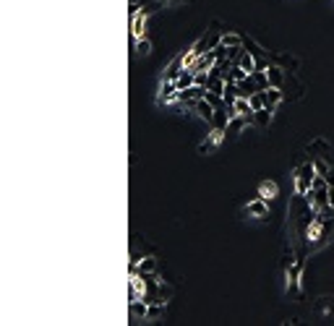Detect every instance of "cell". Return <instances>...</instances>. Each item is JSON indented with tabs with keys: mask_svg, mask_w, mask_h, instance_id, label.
Returning <instances> with one entry per match:
<instances>
[{
	"mask_svg": "<svg viewBox=\"0 0 334 326\" xmlns=\"http://www.w3.org/2000/svg\"><path fill=\"white\" fill-rule=\"evenodd\" d=\"M319 175L314 159H303L295 167V196H308L311 185H314V178Z\"/></svg>",
	"mask_w": 334,
	"mask_h": 326,
	"instance_id": "cell-1",
	"label": "cell"
},
{
	"mask_svg": "<svg viewBox=\"0 0 334 326\" xmlns=\"http://www.w3.org/2000/svg\"><path fill=\"white\" fill-rule=\"evenodd\" d=\"M243 214H248L251 220H266V216H269V201L264 199V196H253V199L248 201V206L243 209Z\"/></svg>",
	"mask_w": 334,
	"mask_h": 326,
	"instance_id": "cell-2",
	"label": "cell"
},
{
	"mask_svg": "<svg viewBox=\"0 0 334 326\" xmlns=\"http://www.w3.org/2000/svg\"><path fill=\"white\" fill-rule=\"evenodd\" d=\"M227 136H225V130H222V128H212V133L207 136V141H201V144H198V154H212V151L222 144V141H225Z\"/></svg>",
	"mask_w": 334,
	"mask_h": 326,
	"instance_id": "cell-3",
	"label": "cell"
},
{
	"mask_svg": "<svg viewBox=\"0 0 334 326\" xmlns=\"http://www.w3.org/2000/svg\"><path fill=\"white\" fill-rule=\"evenodd\" d=\"M191 110L198 115V118H201V120H207L209 125H212V120H214V113H217V107L207 99V97H201V99H193V107H191Z\"/></svg>",
	"mask_w": 334,
	"mask_h": 326,
	"instance_id": "cell-4",
	"label": "cell"
},
{
	"mask_svg": "<svg viewBox=\"0 0 334 326\" xmlns=\"http://www.w3.org/2000/svg\"><path fill=\"white\" fill-rule=\"evenodd\" d=\"M248 125H251V123H248V118H246V115H235V118H230V120H227L225 136H227V139H235V136L240 133V130H243V128H248Z\"/></svg>",
	"mask_w": 334,
	"mask_h": 326,
	"instance_id": "cell-5",
	"label": "cell"
},
{
	"mask_svg": "<svg viewBox=\"0 0 334 326\" xmlns=\"http://www.w3.org/2000/svg\"><path fill=\"white\" fill-rule=\"evenodd\" d=\"M256 92H261V89H259V84L253 81V76H251V73H248L246 78H243V81L238 84V97H243V99H251Z\"/></svg>",
	"mask_w": 334,
	"mask_h": 326,
	"instance_id": "cell-6",
	"label": "cell"
},
{
	"mask_svg": "<svg viewBox=\"0 0 334 326\" xmlns=\"http://www.w3.org/2000/svg\"><path fill=\"white\" fill-rule=\"evenodd\" d=\"M285 94L282 89H277V86H269V89H264V107H272V110H277V107L282 104Z\"/></svg>",
	"mask_w": 334,
	"mask_h": 326,
	"instance_id": "cell-7",
	"label": "cell"
},
{
	"mask_svg": "<svg viewBox=\"0 0 334 326\" xmlns=\"http://www.w3.org/2000/svg\"><path fill=\"white\" fill-rule=\"evenodd\" d=\"M266 73H269V84L277 86V89H282L285 81H287V71L279 68V65H269V68H266Z\"/></svg>",
	"mask_w": 334,
	"mask_h": 326,
	"instance_id": "cell-8",
	"label": "cell"
},
{
	"mask_svg": "<svg viewBox=\"0 0 334 326\" xmlns=\"http://www.w3.org/2000/svg\"><path fill=\"white\" fill-rule=\"evenodd\" d=\"M131 45H133V50H136V55H149L151 52V42H149V37L144 34V37H131Z\"/></svg>",
	"mask_w": 334,
	"mask_h": 326,
	"instance_id": "cell-9",
	"label": "cell"
},
{
	"mask_svg": "<svg viewBox=\"0 0 334 326\" xmlns=\"http://www.w3.org/2000/svg\"><path fill=\"white\" fill-rule=\"evenodd\" d=\"M272 118H274L272 107H259V110H256V128H269Z\"/></svg>",
	"mask_w": 334,
	"mask_h": 326,
	"instance_id": "cell-10",
	"label": "cell"
},
{
	"mask_svg": "<svg viewBox=\"0 0 334 326\" xmlns=\"http://www.w3.org/2000/svg\"><path fill=\"white\" fill-rule=\"evenodd\" d=\"M277 193H279V185L274 183V180H264L261 185H259V196H264L266 201H272V199H277Z\"/></svg>",
	"mask_w": 334,
	"mask_h": 326,
	"instance_id": "cell-11",
	"label": "cell"
},
{
	"mask_svg": "<svg viewBox=\"0 0 334 326\" xmlns=\"http://www.w3.org/2000/svg\"><path fill=\"white\" fill-rule=\"evenodd\" d=\"M175 84H177V89L183 92V89H188V86H193V84H196V73H193L191 68H183V71H181V76L175 78Z\"/></svg>",
	"mask_w": 334,
	"mask_h": 326,
	"instance_id": "cell-12",
	"label": "cell"
},
{
	"mask_svg": "<svg viewBox=\"0 0 334 326\" xmlns=\"http://www.w3.org/2000/svg\"><path fill=\"white\" fill-rule=\"evenodd\" d=\"M238 65H240V68H246L248 73H253V71H256V58H253L248 50H243L240 58H238Z\"/></svg>",
	"mask_w": 334,
	"mask_h": 326,
	"instance_id": "cell-13",
	"label": "cell"
},
{
	"mask_svg": "<svg viewBox=\"0 0 334 326\" xmlns=\"http://www.w3.org/2000/svg\"><path fill=\"white\" fill-rule=\"evenodd\" d=\"M246 76H248V71H246V68H240V65L235 63L233 68H230V71H227L225 76H222V78H225V81H238V84H240V81L246 78Z\"/></svg>",
	"mask_w": 334,
	"mask_h": 326,
	"instance_id": "cell-14",
	"label": "cell"
},
{
	"mask_svg": "<svg viewBox=\"0 0 334 326\" xmlns=\"http://www.w3.org/2000/svg\"><path fill=\"white\" fill-rule=\"evenodd\" d=\"M160 264H157V258H141V264L136 269V274H149V271H157Z\"/></svg>",
	"mask_w": 334,
	"mask_h": 326,
	"instance_id": "cell-15",
	"label": "cell"
},
{
	"mask_svg": "<svg viewBox=\"0 0 334 326\" xmlns=\"http://www.w3.org/2000/svg\"><path fill=\"white\" fill-rule=\"evenodd\" d=\"M251 76H253V81L259 84V89H261V92H264V89H269V86H272V84H269V73H266V71H253Z\"/></svg>",
	"mask_w": 334,
	"mask_h": 326,
	"instance_id": "cell-16",
	"label": "cell"
},
{
	"mask_svg": "<svg viewBox=\"0 0 334 326\" xmlns=\"http://www.w3.org/2000/svg\"><path fill=\"white\" fill-rule=\"evenodd\" d=\"M314 165H316V172H319V175H324V178L331 172V170H329V165H326L324 159H314Z\"/></svg>",
	"mask_w": 334,
	"mask_h": 326,
	"instance_id": "cell-17",
	"label": "cell"
},
{
	"mask_svg": "<svg viewBox=\"0 0 334 326\" xmlns=\"http://www.w3.org/2000/svg\"><path fill=\"white\" fill-rule=\"evenodd\" d=\"M251 104H253V110H259V107H264V92H256L251 97Z\"/></svg>",
	"mask_w": 334,
	"mask_h": 326,
	"instance_id": "cell-18",
	"label": "cell"
},
{
	"mask_svg": "<svg viewBox=\"0 0 334 326\" xmlns=\"http://www.w3.org/2000/svg\"><path fill=\"white\" fill-rule=\"evenodd\" d=\"M170 3H172V0H157L154 6H157V8H162V6H170Z\"/></svg>",
	"mask_w": 334,
	"mask_h": 326,
	"instance_id": "cell-19",
	"label": "cell"
}]
</instances>
